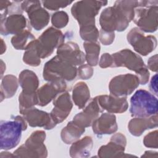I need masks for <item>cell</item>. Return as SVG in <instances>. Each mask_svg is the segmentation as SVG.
Segmentation results:
<instances>
[{
    "label": "cell",
    "instance_id": "3957f363",
    "mask_svg": "<svg viewBox=\"0 0 158 158\" xmlns=\"http://www.w3.org/2000/svg\"><path fill=\"white\" fill-rule=\"evenodd\" d=\"M27 121L23 116L17 115L14 120H1L0 125L1 149L9 150L19 143L22 132L27 130Z\"/></svg>",
    "mask_w": 158,
    "mask_h": 158
},
{
    "label": "cell",
    "instance_id": "2e32d148",
    "mask_svg": "<svg viewBox=\"0 0 158 158\" xmlns=\"http://www.w3.org/2000/svg\"><path fill=\"white\" fill-rule=\"evenodd\" d=\"M28 28L27 20L22 14H12L6 17L1 15V34L2 35H15Z\"/></svg>",
    "mask_w": 158,
    "mask_h": 158
},
{
    "label": "cell",
    "instance_id": "7402d4cb",
    "mask_svg": "<svg viewBox=\"0 0 158 158\" xmlns=\"http://www.w3.org/2000/svg\"><path fill=\"white\" fill-rule=\"evenodd\" d=\"M157 119V114L149 117H135L130 120L128 129L132 135L139 136L145 130L156 128Z\"/></svg>",
    "mask_w": 158,
    "mask_h": 158
},
{
    "label": "cell",
    "instance_id": "44dd1931",
    "mask_svg": "<svg viewBox=\"0 0 158 158\" xmlns=\"http://www.w3.org/2000/svg\"><path fill=\"white\" fill-rule=\"evenodd\" d=\"M91 126L94 133L97 135H110L115 133L118 128L115 115L109 112L102 113Z\"/></svg>",
    "mask_w": 158,
    "mask_h": 158
},
{
    "label": "cell",
    "instance_id": "74e56055",
    "mask_svg": "<svg viewBox=\"0 0 158 158\" xmlns=\"http://www.w3.org/2000/svg\"><path fill=\"white\" fill-rule=\"evenodd\" d=\"M99 40L101 43L105 45H110L111 44L115 38V33L114 32H108L104 31L101 29L99 31Z\"/></svg>",
    "mask_w": 158,
    "mask_h": 158
},
{
    "label": "cell",
    "instance_id": "8fae6325",
    "mask_svg": "<svg viewBox=\"0 0 158 158\" xmlns=\"http://www.w3.org/2000/svg\"><path fill=\"white\" fill-rule=\"evenodd\" d=\"M136 75L126 73L114 77L109 84L110 94L116 97H127L131 94L139 85Z\"/></svg>",
    "mask_w": 158,
    "mask_h": 158
},
{
    "label": "cell",
    "instance_id": "277c9868",
    "mask_svg": "<svg viewBox=\"0 0 158 158\" xmlns=\"http://www.w3.org/2000/svg\"><path fill=\"white\" fill-rule=\"evenodd\" d=\"M77 75L76 66L63 60L57 55L48 60L43 67V77L48 82L72 81Z\"/></svg>",
    "mask_w": 158,
    "mask_h": 158
},
{
    "label": "cell",
    "instance_id": "83f0119b",
    "mask_svg": "<svg viewBox=\"0 0 158 158\" xmlns=\"http://www.w3.org/2000/svg\"><path fill=\"white\" fill-rule=\"evenodd\" d=\"M35 40V36L30 31V28L13 36L11 38V44L17 50H26L30 44Z\"/></svg>",
    "mask_w": 158,
    "mask_h": 158
},
{
    "label": "cell",
    "instance_id": "4fadbf2b",
    "mask_svg": "<svg viewBox=\"0 0 158 158\" xmlns=\"http://www.w3.org/2000/svg\"><path fill=\"white\" fill-rule=\"evenodd\" d=\"M19 112L31 127H43L45 130H51L56 125L50 113L39 110L35 107L19 109Z\"/></svg>",
    "mask_w": 158,
    "mask_h": 158
},
{
    "label": "cell",
    "instance_id": "7c38bea8",
    "mask_svg": "<svg viewBox=\"0 0 158 158\" xmlns=\"http://www.w3.org/2000/svg\"><path fill=\"white\" fill-rule=\"evenodd\" d=\"M127 39L134 50L138 54L146 56L156 48L157 41L153 35L145 36L138 27L133 28L128 33Z\"/></svg>",
    "mask_w": 158,
    "mask_h": 158
},
{
    "label": "cell",
    "instance_id": "6da1fadb",
    "mask_svg": "<svg viewBox=\"0 0 158 158\" xmlns=\"http://www.w3.org/2000/svg\"><path fill=\"white\" fill-rule=\"evenodd\" d=\"M113 67H123L136 73L139 83L146 85L149 78V72L141 57L128 49L112 54Z\"/></svg>",
    "mask_w": 158,
    "mask_h": 158
},
{
    "label": "cell",
    "instance_id": "b9f144b4",
    "mask_svg": "<svg viewBox=\"0 0 158 158\" xmlns=\"http://www.w3.org/2000/svg\"><path fill=\"white\" fill-rule=\"evenodd\" d=\"M12 2L9 1H0V10L2 12L8 9V8L12 5Z\"/></svg>",
    "mask_w": 158,
    "mask_h": 158
},
{
    "label": "cell",
    "instance_id": "836d02e7",
    "mask_svg": "<svg viewBox=\"0 0 158 158\" xmlns=\"http://www.w3.org/2000/svg\"><path fill=\"white\" fill-rule=\"evenodd\" d=\"M19 109H27L34 107L38 104L36 93L32 95L24 94L21 93L19 96Z\"/></svg>",
    "mask_w": 158,
    "mask_h": 158
},
{
    "label": "cell",
    "instance_id": "f1b7e54d",
    "mask_svg": "<svg viewBox=\"0 0 158 158\" xmlns=\"http://www.w3.org/2000/svg\"><path fill=\"white\" fill-rule=\"evenodd\" d=\"M83 48L86 52L85 59L87 64L90 66H96L99 63V55L101 46L96 42H84Z\"/></svg>",
    "mask_w": 158,
    "mask_h": 158
},
{
    "label": "cell",
    "instance_id": "d6a6232c",
    "mask_svg": "<svg viewBox=\"0 0 158 158\" xmlns=\"http://www.w3.org/2000/svg\"><path fill=\"white\" fill-rule=\"evenodd\" d=\"M68 14L62 10L54 13L51 17V23L56 28H62L65 27L69 22Z\"/></svg>",
    "mask_w": 158,
    "mask_h": 158
},
{
    "label": "cell",
    "instance_id": "ac0fdd59",
    "mask_svg": "<svg viewBox=\"0 0 158 158\" xmlns=\"http://www.w3.org/2000/svg\"><path fill=\"white\" fill-rule=\"evenodd\" d=\"M66 89V81L49 82L44 84L36 91L37 105L41 107L47 106L59 94L65 91Z\"/></svg>",
    "mask_w": 158,
    "mask_h": 158
},
{
    "label": "cell",
    "instance_id": "f35d334b",
    "mask_svg": "<svg viewBox=\"0 0 158 158\" xmlns=\"http://www.w3.org/2000/svg\"><path fill=\"white\" fill-rule=\"evenodd\" d=\"M99 65L100 67L106 69L107 67H113V58L112 54L109 53L103 54L99 60Z\"/></svg>",
    "mask_w": 158,
    "mask_h": 158
},
{
    "label": "cell",
    "instance_id": "bcb514c9",
    "mask_svg": "<svg viewBox=\"0 0 158 158\" xmlns=\"http://www.w3.org/2000/svg\"><path fill=\"white\" fill-rule=\"evenodd\" d=\"M1 78L2 77V75H3V73H4V71L6 70V65L4 63V62L2 61V60H1Z\"/></svg>",
    "mask_w": 158,
    "mask_h": 158
},
{
    "label": "cell",
    "instance_id": "484cf974",
    "mask_svg": "<svg viewBox=\"0 0 158 158\" xmlns=\"http://www.w3.org/2000/svg\"><path fill=\"white\" fill-rule=\"evenodd\" d=\"M85 131V128L79 126L72 120L62 130L60 138L64 143L67 144H72L79 139Z\"/></svg>",
    "mask_w": 158,
    "mask_h": 158
},
{
    "label": "cell",
    "instance_id": "9c48e42d",
    "mask_svg": "<svg viewBox=\"0 0 158 158\" xmlns=\"http://www.w3.org/2000/svg\"><path fill=\"white\" fill-rule=\"evenodd\" d=\"M130 21L115 5L104 9L99 17L101 29L108 31H123L128 27Z\"/></svg>",
    "mask_w": 158,
    "mask_h": 158
},
{
    "label": "cell",
    "instance_id": "e575fe53",
    "mask_svg": "<svg viewBox=\"0 0 158 158\" xmlns=\"http://www.w3.org/2000/svg\"><path fill=\"white\" fill-rule=\"evenodd\" d=\"M41 2L45 8L51 10H57L72 3V1H42Z\"/></svg>",
    "mask_w": 158,
    "mask_h": 158
},
{
    "label": "cell",
    "instance_id": "ee69618b",
    "mask_svg": "<svg viewBox=\"0 0 158 158\" xmlns=\"http://www.w3.org/2000/svg\"><path fill=\"white\" fill-rule=\"evenodd\" d=\"M1 157H15L14 154H10V152H1V155H0Z\"/></svg>",
    "mask_w": 158,
    "mask_h": 158
},
{
    "label": "cell",
    "instance_id": "ffe728a7",
    "mask_svg": "<svg viewBox=\"0 0 158 158\" xmlns=\"http://www.w3.org/2000/svg\"><path fill=\"white\" fill-rule=\"evenodd\" d=\"M96 97L102 110H106L109 113H123L128 107L127 97H116L112 94L99 95Z\"/></svg>",
    "mask_w": 158,
    "mask_h": 158
},
{
    "label": "cell",
    "instance_id": "d4e9b609",
    "mask_svg": "<svg viewBox=\"0 0 158 158\" xmlns=\"http://www.w3.org/2000/svg\"><path fill=\"white\" fill-rule=\"evenodd\" d=\"M90 99V92L87 85L83 81L77 82L73 88L72 100L80 109H83Z\"/></svg>",
    "mask_w": 158,
    "mask_h": 158
},
{
    "label": "cell",
    "instance_id": "60d3db41",
    "mask_svg": "<svg viewBox=\"0 0 158 158\" xmlns=\"http://www.w3.org/2000/svg\"><path fill=\"white\" fill-rule=\"evenodd\" d=\"M149 89L153 94L157 95V75H154L151 80Z\"/></svg>",
    "mask_w": 158,
    "mask_h": 158
},
{
    "label": "cell",
    "instance_id": "1f68e13d",
    "mask_svg": "<svg viewBox=\"0 0 158 158\" xmlns=\"http://www.w3.org/2000/svg\"><path fill=\"white\" fill-rule=\"evenodd\" d=\"M80 35L86 42H96L99 36V31L96 25L80 27Z\"/></svg>",
    "mask_w": 158,
    "mask_h": 158
},
{
    "label": "cell",
    "instance_id": "4dcf8cb0",
    "mask_svg": "<svg viewBox=\"0 0 158 158\" xmlns=\"http://www.w3.org/2000/svg\"><path fill=\"white\" fill-rule=\"evenodd\" d=\"M114 5L122 12L130 21L133 20L135 9L138 6V1H116Z\"/></svg>",
    "mask_w": 158,
    "mask_h": 158
},
{
    "label": "cell",
    "instance_id": "4316f807",
    "mask_svg": "<svg viewBox=\"0 0 158 158\" xmlns=\"http://www.w3.org/2000/svg\"><path fill=\"white\" fill-rule=\"evenodd\" d=\"M19 80L13 75H7L2 78L1 84V101L5 98L12 97L18 89Z\"/></svg>",
    "mask_w": 158,
    "mask_h": 158
},
{
    "label": "cell",
    "instance_id": "52a82bcc",
    "mask_svg": "<svg viewBox=\"0 0 158 158\" xmlns=\"http://www.w3.org/2000/svg\"><path fill=\"white\" fill-rule=\"evenodd\" d=\"M45 138L46 133L44 131H35L25 143L17 149L13 154L15 157H46L48 150L44 144Z\"/></svg>",
    "mask_w": 158,
    "mask_h": 158
},
{
    "label": "cell",
    "instance_id": "8992f818",
    "mask_svg": "<svg viewBox=\"0 0 158 158\" xmlns=\"http://www.w3.org/2000/svg\"><path fill=\"white\" fill-rule=\"evenodd\" d=\"M107 1H79L74 3L71 8L72 16L78 22L80 27L95 25V17L102 6L107 4Z\"/></svg>",
    "mask_w": 158,
    "mask_h": 158
},
{
    "label": "cell",
    "instance_id": "5bb4252c",
    "mask_svg": "<svg viewBox=\"0 0 158 158\" xmlns=\"http://www.w3.org/2000/svg\"><path fill=\"white\" fill-rule=\"evenodd\" d=\"M127 144V139L125 135L121 133L114 134L109 142L102 146L98 151V156L101 158L108 157H123L126 156H133L125 154Z\"/></svg>",
    "mask_w": 158,
    "mask_h": 158
},
{
    "label": "cell",
    "instance_id": "603a6c76",
    "mask_svg": "<svg viewBox=\"0 0 158 158\" xmlns=\"http://www.w3.org/2000/svg\"><path fill=\"white\" fill-rule=\"evenodd\" d=\"M18 80L22 89V93L28 95L36 94L39 86V80L34 72L27 69L22 70Z\"/></svg>",
    "mask_w": 158,
    "mask_h": 158
},
{
    "label": "cell",
    "instance_id": "d6986e66",
    "mask_svg": "<svg viewBox=\"0 0 158 158\" xmlns=\"http://www.w3.org/2000/svg\"><path fill=\"white\" fill-rule=\"evenodd\" d=\"M102 112L103 110L99 105L96 97H95L85 107L83 111L74 116L72 121L85 128L91 126L93 122Z\"/></svg>",
    "mask_w": 158,
    "mask_h": 158
},
{
    "label": "cell",
    "instance_id": "e0dca14e",
    "mask_svg": "<svg viewBox=\"0 0 158 158\" xmlns=\"http://www.w3.org/2000/svg\"><path fill=\"white\" fill-rule=\"evenodd\" d=\"M57 56L74 66L83 65L86 61L85 54L80 50L78 45L73 41L62 44L57 49Z\"/></svg>",
    "mask_w": 158,
    "mask_h": 158
},
{
    "label": "cell",
    "instance_id": "f546056e",
    "mask_svg": "<svg viewBox=\"0 0 158 158\" xmlns=\"http://www.w3.org/2000/svg\"><path fill=\"white\" fill-rule=\"evenodd\" d=\"M23 61L26 64L32 67H37L41 64V58L36 49V39L26 49L23 56Z\"/></svg>",
    "mask_w": 158,
    "mask_h": 158
},
{
    "label": "cell",
    "instance_id": "ab89813d",
    "mask_svg": "<svg viewBox=\"0 0 158 158\" xmlns=\"http://www.w3.org/2000/svg\"><path fill=\"white\" fill-rule=\"evenodd\" d=\"M158 57H157V54H155L152 56H151L148 60V68L153 72H157L158 67H157V61Z\"/></svg>",
    "mask_w": 158,
    "mask_h": 158
},
{
    "label": "cell",
    "instance_id": "5b68a950",
    "mask_svg": "<svg viewBox=\"0 0 158 158\" xmlns=\"http://www.w3.org/2000/svg\"><path fill=\"white\" fill-rule=\"evenodd\" d=\"M157 98L145 89H138L130 98V112L132 117H149L157 114Z\"/></svg>",
    "mask_w": 158,
    "mask_h": 158
},
{
    "label": "cell",
    "instance_id": "9a60e30c",
    "mask_svg": "<svg viewBox=\"0 0 158 158\" xmlns=\"http://www.w3.org/2000/svg\"><path fill=\"white\" fill-rule=\"evenodd\" d=\"M53 106L50 115L57 125L65 120L72 110L73 104L70 94L67 91L59 94L53 101Z\"/></svg>",
    "mask_w": 158,
    "mask_h": 158
},
{
    "label": "cell",
    "instance_id": "ba28073f",
    "mask_svg": "<svg viewBox=\"0 0 158 158\" xmlns=\"http://www.w3.org/2000/svg\"><path fill=\"white\" fill-rule=\"evenodd\" d=\"M65 40L63 33L51 27L44 31L42 34L36 39L38 54L41 59H44L51 56L54 49L58 48Z\"/></svg>",
    "mask_w": 158,
    "mask_h": 158
},
{
    "label": "cell",
    "instance_id": "7a4b0ae2",
    "mask_svg": "<svg viewBox=\"0 0 158 158\" xmlns=\"http://www.w3.org/2000/svg\"><path fill=\"white\" fill-rule=\"evenodd\" d=\"M158 1H138L133 20L142 31L153 33L157 30Z\"/></svg>",
    "mask_w": 158,
    "mask_h": 158
},
{
    "label": "cell",
    "instance_id": "30bf717a",
    "mask_svg": "<svg viewBox=\"0 0 158 158\" xmlns=\"http://www.w3.org/2000/svg\"><path fill=\"white\" fill-rule=\"evenodd\" d=\"M40 1H22L21 8L27 13L30 25L36 31L43 29L48 24L50 15Z\"/></svg>",
    "mask_w": 158,
    "mask_h": 158
},
{
    "label": "cell",
    "instance_id": "d590c367",
    "mask_svg": "<svg viewBox=\"0 0 158 158\" xmlns=\"http://www.w3.org/2000/svg\"><path fill=\"white\" fill-rule=\"evenodd\" d=\"M143 144L147 148H157V130H156L147 134L143 139Z\"/></svg>",
    "mask_w": 158,
    "mask_h": 158
},
{
    "label": "cell",
    "instance_id": "f6af8a7d",
    "mask_svg": "<svg viewBox=\"0 0 158 158\" xmlns=\"http://www.w3.org/2000/svg\"><path fill=\"white\" fill-rule=\"evenodd\" d=\"M1 40V54H2L6 50V43L4 42L2 39Z\"/></svg>",
    "mask_w": 158,
    "mask_h": 158
},
{
    "label": "cell",
    "instance_id": "8d00e7d4",
    "mask_svg": "<svg viewBox=\"0 0 158 158\" xmlns=\"http://www.w3.org/2000/svg\"><path fill=\"white\" fill-rule=\"evenodd\" d=\"M77 74L82 80L89 79L93 74V69L88 64H83L77 69Z\"/></svg>",
    "mask_w": 158,
    "mask_h": 158
},
{
    "label": "cell",
    "instance_id": "7bdbcfd3",
    "mask_svg": "<svg viewBox=\"0 0 158 158\" xmlns=\"http://www.w3.org/2000/svg\"><path fill=\"white\" fill-rule=\"evenodd\" d=\"M141 157H157V152H154L151 151H145L144 154L141 156Z\"/></svg>",
    "mask_w": 158,
    "mask_h": 158
},
{
    "label": "cell",
    "instance_id": "cb8c5ba5",
    "mask_svg": "<svg viewBox=\"0 0 158 158\" xmlns=\"http://www.w3.org/2000/svg\"><path fill=\"white\" fill-rule=\"evenodd\" d=\"M93 146L92 138L86 136L72 143L69 150L70 156L73 158L88 157L90 155Z\"/></svg>",
    "mask_w": 158,
    "mask_h": 158
}]
</instances>
